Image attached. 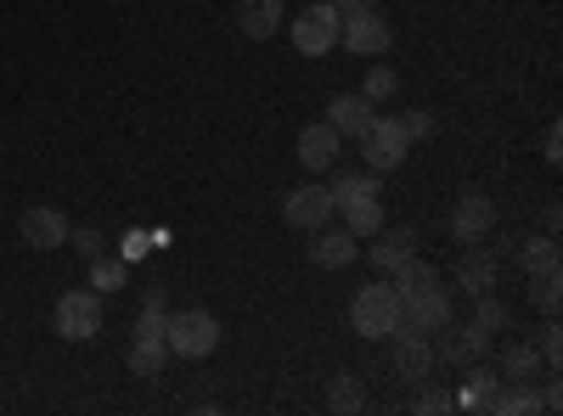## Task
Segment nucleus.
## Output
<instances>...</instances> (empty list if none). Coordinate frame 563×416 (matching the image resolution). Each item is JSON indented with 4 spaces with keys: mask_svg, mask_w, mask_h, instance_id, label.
I'll return each mask as SVG.
<instances>
[{
    "mask_svg": "<svg viewBox=\"0 0 563 416\" xmlns=\"http://www.w3.org/2000/svg\"><path fill=\"white\" fill-rule=\"evenodd\" d=\"M339 7L333 0H305V7L288 18V34H294V45H299V57H327L339 45Z\"/></svg>",
    "mask_w": 563,
    "mask_h": 416,
    "instance_id": "1",
    "label": "nucleus"
},
{
    "mask_svg": "<svg viewBox=\"0 0 563 416\" xmlns=\"http://www.w3.org/2000/svg\"><path fill=\"white\" fill-rule=\"evenodd\" d=\"M355 142H361L366 169H378V175H389L411 158V135L400 130V119H384V113H372V124L355 135Z\"/></svg>",
    "mask_w": 563,
    "mask_h": 416,
    "instance_id": "2",
    "label": "nucleus"
},
{
    "mask_svg": "<svg viewBox=\"0 0 563 416\" xmlns=\"http://www.w3.org/2000/svg\"><path fill=\"white\" fill-rule=\"evenodd\" d=\"M164 344H169V355H180V360H203V355H214V344H220V321H214L209 310H175L169 327H164Z\"/></svg>",
    "mask_w": 563,
    "mask_h": 416,
    "instance_id": "3",
    "label": "nucleus"
},
{
    "mask_svg": "<svg viewBox=\"0 0 563 416\" xmlns=\"http://www.w3.org/2000/svg\"><path fill=\"white\" fill-rule=\"evenodd\" d=\"M350 327H355L366 344L389 338V333L400 327V299H395V288H361L355 304H350Z\"/></svg>",
    "mask_w": 563,
    "mask_h": 416,
    "instance_id": "4",
    "label": "nucleus"
},
{
    "mask_svg": "<svg viewBox=\"0 0 563 416\" xmlns=\"http://www.w3.org/2000/svg\"><path fill=\"white\" fill-rule=\"evenodd\" d=\"M57 333L68 338V344H90L102 333V293L97 288H68L63 299H57Z\"/></svg>",
    "mask_w": 563,
    "mask_h": 416,
    "instance_id": "5",
    "label": "nucleus"
},
{
    "mask_svg": "<svg viewBox=\"0 0 563 416\" xmlns=\"http://www.w3.org/2000/svg\"><path fill=\"white\" fill-rule=\"evenodd\" d=\"M339 45H344V52H355V57H389L395 34L378 18V7H366V12H344L339 18Z\"/></svg>",
    "mask_w": 563,
    "mask_h": 416,
    "instance_id": "6",
    "label": "nucleus"
},
{
    "mask_svg": "<svg viewBox=\"0 0 563 416\" xmlns=\"http://www.w3.org/2000/svg\"><path fill=\"white\" fill-rule=\"evenodd\" d=\"M451 327V293L445 288H429V293H411L400 299V327L395 333H445Z\"/></svg>",
    "mask_w": 563,
    "mask_h": 416,
    "instance_id": "7",
    "label": "nucleus"
},
{
    "mask_svg": "<svg viewBox=\"0 0 563 416\" xmlns=\"http://www.w3.org/2000/svg\"><path fill=\"white\" fill-rule=\"evenodd\" d=\"M333 214H339L333 192H327V187H310V180H305V187H294L288 198H282V220H288L294 231H316V225H327Z\"/></svg>",
    "mask_w": 563,
    "mask_h": 416,
    "instance_id": "8",
    "label": "nucleus"
},
{
    "mask_svg": "<svg viewBox=\"0 0 563 416\" xmlns=\"http://www.w3.org/2000/svg\"><path fill=\"white\" fill-rule=\"evenodd\" d=\"M18 231H23V243H29V248H40V254L68 248V237H74V225H68V214H63V209H23Z\"/></svg>",
    "mask_w": 563,
    "mask_h": 416,
    "instance_id": "9",
    "label": "nucleus"
},
{
    "mask_svg": "<svg viewBox=\"0 0 563 416\" xmlns=\"http://www.w3.org/2000/svg\"><path fill=\"white\" fill-rule=\"evenodd\" d=\"M490 225H496V203L485 192H462L456 198V209H451V237L456 243H485Z\"/></svg>",
    "mask_w": 563,
    "mask_h": 416,
    "instance_id": "10",
    "label": "nucleus"
},
{
    "mask_svg": "<svg viewBox=\"0 0 563 416\" xmlns=\"http://www.w3.org/2000/svg\"><path fill=\"white\" fill-rule=\"evenodd\" d=\"M339 153H344V135L333 130V124H305L299 130V164L305 169H316V175H327V169H333L339 164Z\"/></svg>",
    "mask_w": 563,
    "mask_h": 416,
    "instance_id": "11",
    "label": "nucleus"
},
{
    "mask_svg": "<svg viewBox=\"0 0 563 416\" xmlns=\"http://www.w3.org/2000/svg\"><path fill=\"white\" fill-rule=\"evenodd\" d=\"M350 259H355V237H350L344 225H339V231H333V225H316V231H310V265H316V270H344Z\"/></svg>",
    "mask_w": 563,
    "mask_h": 416,
    "instance_id": "12",
    "label": "nucleus"
},
{
    "mask_svg": "<svg viewBox=\"0 0 563 416\" xmlns=\"http://www.w3.org/2000/svg\"><path fill=\"white\" fill-rule=\"evenodd\" d=\"M389 338H395V378L417 383V378L434 372V344L422 333H389Z\"/></svg>",
    "mask_w": 563,
    "mask_h": 416,
    "instance_id": "13",
    "label": "nucleus"
},
{
    "mask_svg": "<svg viewBox=\"0 0 563 416\" xmlns=\"http://www.w3.org/2000/svg\"><path fill=\"white\" fill-rule=\"evenodd\" d=\"M496 394H501V372H496V366H474V360H467V378H462L456 411H490Z\"/></svg>",
    "mask_w": 563,
    "mask_h": 416,
    "instance_id": "14",
    "label": "nucleus"
},
{
    "mask_svg": "<svg viewBox=\"0 0 563 416\" xmlns=\"http://www.w3.org/2000/svg\"><path fill=\"white\" fill-rule=\"evenodd\" d=\"M282 23H288L282 0H238V29H243L249 40H271Z\"/></svg>",
    "mask_w": 563,
    "mask_h": 416,
    "instance_id": "15",
    "label": "nucleus"
},
{
    "mask_svg": "<svg viewBox=\"0 0 563 416\" xmlns=\"http://www.w3.org/2000/svg\"><path fill=\"white\" fill-rule=\"evenodd\" d=\"M378 237H384V243H372V265L395 276V270H400V265H406V259L417 254V231H411V225H395V231L384 225Z\"/></svg>",
    "mask_w": 563,
    "mask_h": 416,
    "instance_id": "16",
    "label": "nucleus"
},
{
    "mask_svg": "<svg viewBox=\"0 0 563 416\" xmlns=\"http://www.w3.org/2000/svg\"><path fill=\"white\" fill-rule=\"evenodd\" d=\"M327 124H333L339 135H350V142H355V135L372 124V102L361 97V90H355V97L344 90V97H333V102H327Z\"/></svg>",
    "mask_w": 563,
    "mask_h": 416,
    "instance_id": "17",
    "label": "nucleus"
},
{
    "mask_svg": "<svg viewBox=\"0 0 563 416\" xmlns=\"http://www.w3.org/2000/svg\"><path fill=\"white\" fill-rule=\"evenodd\" d=\"M485 333L474 327V321H467V327H445L440 333V360H451V366H467V360H479L485 355Z\"/></svg>",
    "mask_w": 563,
    "mask_h": 416,
    "instance_id": "18",
    "label": "nucleus"
},
{
    "mask_svg": "<svg viewBox=\"0 0 563 416\" xmlns=\"http://www.w3.org/2000/svg\"><path fill=\"white\" fill-rule=\"evenodd\" d=\"M456 288L467 293V299H479V293H490L496 288V254H462V265H456Z\"/></svg>",
    "mask_w": 563,
    "mask_h": 416,
    "instance_id": "19",
    "label": "nucleus"
},
{
    "mask_svg": "<svg viewBox=\"0 0 563 416\" xmlns=\"http://www.w3.org/2000/svg\"><path fill=\"white\" fill-rule=\"evenodd\" d=\"M339 214H344V231H350L355 243H361V237H378V231L389 225L378 198H355V203H339Z\"/></svg>",
    "mask_w": 563,
    "mask_h": 416,
    "instance_id": "20",
    "label": "nucleus"
},
{
    "mask_svg": "<svg viewBox=\"0 0 563 416\" xmlns=\"http://www.w3.org/2000/svg\"><path fill=\"white\" fill-rule=\"evenodd\" d=\"M496 372H501V383H536L547 366H541V355L530 344H507L501 360H496Z\"/></svg>",
    "mask_w": 563,
    "mask_h": 416,
    "instance_id": "21",
    "label": "nucleus"
},
{
    "mask_svg": "<svg viewBox=\"0 0 563 416\" xmlns=\"http://www.w3.org/2000/svg\"><path fill=\"white\" fill-rule=\"evenodd\" d=\"M164 366H169V344L164 338H135L130 344V378H164Z\"/></svg>",
    "mask_w": 563,
    "mask_h": 416,
    "instance_id": "22",
    "label": "nucleus"
},
{
    "mask_svg": "<svg viewBox=\"0 0 563 416\" xmlns=\"http://www.w3.org/2000/svg\"><path fill=\"white\" fill-rule=\"evenodd\" d=\"M333 203H355V198H378V169H339L333 175Z\"/></svg>",
    "mask_w": 563,
    "mask_h": 416,
    "instance_id": "23",
    "label": "nucleus"
},
{
    "mask_svg": "<svg viewBox=\"0 0 563 416\" xmlns=\"http://www.w3.org/2000/svg\"><path fill=\"white\" fill-rule=\"evenodd\" d=\"M124 282H130V259H108V254H97V259H90L85 288H97V293H119Z\"/></svg>",
    "mask_w": 563,
    "mask_h": 416,
    "instance_id": "24",
    "label": "nucleus"
},
{
    "mask_svg": "<svg viewBox=\"0 0 563 416\" xmlns=\"http://www.w3.org/2000/svg\"><path fill=\"white\" fill-rule=\"evenodd\" d=\"M395 90H400V74H395L389 63H372V68H366V79H361V97H366L372 108H378V102H389Z\"/></svg>",
    "mask_w": 563,
    "mask_h": 416,
    "instance_id": "25",
    "label": "nucleus"
},
{
    "mask_svg": "<svg viewBox=\"0 0 563 416\" xmlns=\"http://www.w3.org/2000/svg\"><path fill=\"white\" fill-rule=\"evenodd\" d=\"M530 299L547 310V315H558V304H563V276H558V265H547V270H536V282H530Z\"/></svg>",
    "mask_w": 563,
    "mask_h": 416,
    "instance_id": "26",
    "label": "nucleus"
},
{
    "mask_svg": "<svg viewBox=\"0 0 563 416\" xmlns=\"http://www.w3.org/2000/svg\"><path fill=\"white\" fill-rule=\"evenodd\" d=\"M496 416H536L541 411V394L530 389V383H519V389H507V394H496V405H490Z\"/></svg>",
    "mask_w": 563,
    "mask_h": 416,
    "instance_id": "27",
    "label": "nucleus"
},
{
    "mask_svg": "<svg viewBox=\"0 0 563 416\" xmlns=\"http://www.w3.org/2000/svg\"><path fill=\"white\" fill-rule=\"evenodd\" d=\"M474 327L490 338V333H507V304L501 299H490V293H479L474 299Z\"/></svg>",
    "mask_w": 563,
    "mask_h": 416,
    "instance_id": "28",
    "label": "nucleus"
},
{
    "mask_svg": "<svg viewBox=\"0 0 563 416\" xmlns=\"http://www.w3.org/2000/svg\"><path fill=\"white\" fill-rule=\"evenodd\" d=\"M519 265H525V276H536V270L558 265V243H552V237H530V243L519 248Z\"/></svg>",
    "mask_w": 563,
    "mask_h": 416,
    "instance_id": "29",
    "label": "nucleus"
},
{
    "mask_svg": "<svg viewBox=\"0 0 563 416\" xmlns=\"http://www.w3.org/2000/svg\"><path fill=\"white\" fill-rule=\"evenodd\" d=\"M327 405H333V411H361V405H366L361 378H355V372H344V378L333 383V394H327Z\"/></svg>",
    "mask_w": 563,
    "mask_h": 416,
    "instance_id": "30",
    "label": "nucleus"
},
{
    "mask_svg": "<svg viewBox=\"0 0 563 416\" xmlns=\"http://www.w3.org/2000/svg\"><path fill=\"white\" fill-rule=\"evenodd\" d=\"M541 366H547V372H558V360H563V327H558V321H547V327H541Z\"/></svg>",
    "mask_w": 563,
    "mask_h": 416,
    "instance_id": "31",
    "label": "nucleus"
},
{
    "mask_svg": "<svg viewBox=\"0 0 563 416\" xmlns=\"http://www.w3.org/2000/svg\"><path fill=\"white\" fill-rule=\"evenodd\" d=\"M164 327H169V310H164V304H141L135 338H164Z\"/></svg>",
    "mask_w": 563,
    "mask_h": 416,
    "instance_id": "32",
    "label": "nucleus"
},
{
    "mask_svg": "<svg viewBox=\"0 0 563 416\" xmlns=\"http://www.w3.org/2000/svg\"><path fill=\"white\" fill-rule=\"evenodd\" d=\"M400 130L411 135V142H429V135L440 130V119H434V113H422V108H417V113H400Z\"/></svg>",
    "mask_w": 563,
    "mask_h": 416,
    "instance_id": "33",
    "label": "nucleus"
},
{
    "mask_svg": "<svg viewBox=\"0 0 563 416\" xmlns=\"http://www.w3.org/2000/svg\"><path fill=\"white\" fill-rule=\"evenodd\" d=\"M417 411H422V416H440V411H456V394H445V389H429V394L417 400Z\"/></svg>",
    "mask_w": 563,
    "mask_h": 416,
    "instance_id": "34",
    "label": "nucleus"
},
{
    "mask_svg": "<svg viewBox=\"0 0 563 416\" xmlns=\"http://www.w3.org/2000/svg\"><path fill=\"white\" fill-rule=\"evenodd\" d=\"M141 254H153V237H147V231H124L119 259H141Z\"/></svg>",
    "mask_w": 563,
    "mask_h": 416,
    "instance_id": "35",
    "label": "nucleus"
},
{
    "mask_svg": "<svg viewBox=\"0 0 563 416\" xmlns=\"http://www.w3.org/2000/svg\"><path fill=\"white\" fill-rule=\"evenodd\" d=\"M68 243H74L85 259H97V254L108 248V243H102V231H90V225H79V237H68Z\"/></svg>",
    "mask_w": 563,
    "mask_h": 416,
    "instance_id": "36",
    "label": "nucleus"
},
{
    "mask_svg": "<svg viewBox=\"0 0 563 416\" xmlns=\"http://www.w3.org/2000/svg\"><path fill=\"white\" fill-rule=\"evenodd\" d=\"M541 158H547V164H558V158H563V130H558V124H547V130H541Z\"/></svg>",
    "mask_w": 563,
    "mask_h": 416,
    "instance_id": "37",
    "label": "nucleus"
},
{
    "mask_svg": "<svg viewBox=\"0 0 563 416\" xmlns=\"http://www.w3.org/2000/svg\"><path fill=\"white\" fill-rule=\"evenodd\" d=\"M339 12H366V7H378V0H333Z\"/></svg>",
    "mask_w": 563,
    "mask_h": 416,
    "instance_id": "38",
    "label": "nucleus"
}]
</instances>
